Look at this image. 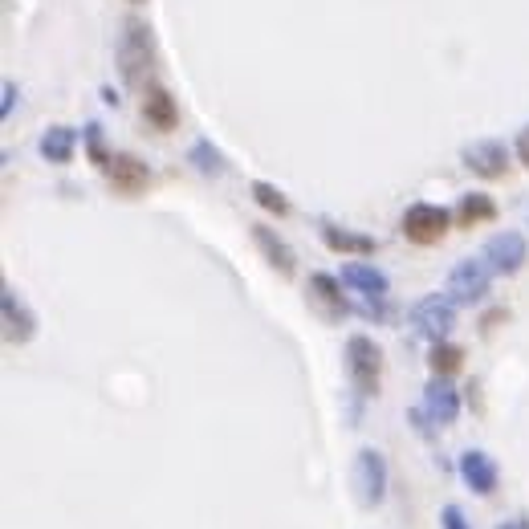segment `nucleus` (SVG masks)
Here are the masks:
<instances>
[{"instance_id":"obj_25","label":"nucleus","mask_w":529,"mask_h":529,"mask_svg":"<svg viewBox=\"0 0 529 529\" xmlns=\"http://www.w3.org/2000/svg\"><path fill=\"white\" fill-rule=\"evenodd\" d=\"M440 529H473V525H468V517H464L460 505H444L440 509Z\"/></svg>"},{"instance_id":"obj_5","label":"nucleus","mask_w":529,"mask_h":529,"mask_svg":"<svg viewBox=\"0 0 529 529\" xmlns=\"http://www.w3.org/2000/svg\"><path fill=\"white\" fill-rule=\"evenodd\" d=\"M452 220H456V216H452L448 208H440V204H411V208L403 212L399 228H403V237H407L411 245L432 249V245H440V241L448 237Z\"/></svg>"},{"instance_id":"obj_7","label":"nucleus","mask_w":529,"mask_h":529,"mask_svg":"<svg viewBox=\"0 0 529 529\" xmlns=\"http://www.w3.org/2000/svg\"><path fill=\"white\" fill-rule=\"evenodd\" d=\"M106 180H110V188L119 196L135 200V196H143L151 188V167L139 155L119 151V155H110V163H106Z\"/></svg>"},{"instance_id":"obj_27","label":"nucleus","mask_w":529,"mask_h":529,"mask_svg":"<svg viewBox=\"0 0 529 529\" xmlns=\"http://www.w3.org/2000/svg\"><path fill=\"white\" fill-rule=\"evenodd\" d=\"M513 151H517V163H521V167H529V127H521V135H517V147H513Z\"/></svg>"},{"instance_id":"obj_1","label":"nucleus","mask_w":529,"mask_h":529,"mask_svg":"<svg viewBox=\"0 0 529 529\" xmlns=\"http://www.w3.org/2000/svg\"><path fill=\"white\" fill-rule=\"evenodd\" d=\"M346 375H350V387H355L363 399L379 395V383H383V350L375 338L367 334H350L346 338Z\"/></svg>"},{"instance_id":"obj_24","label":"nucleus","mask_w":529,"mask_h":529,"mask_svg":"<svg viewBox=\"0 0 529 529\" xmlns=\"http://www.w3.org/2000/svg\"><path fill=\"white\" fill-rule=\"evenodd\" d=\"M407 424H411V428H416V432H420L424 440H432V436L440 432V428L432 424V416H428V411H424V407H411V411H407Z\"/></svg>"},{"instance_id":"obj_10","label":"nucleus","mask_w":529,"mask_h":529,"mask_svg":"<svg viewBox=\"0 0 529 529\" xmlns=\"http://www.w3.org/2000/svg\"><path fill=\"white\" fill-rule=\"evenodd\" d=\"M481 257L489 261V269H493L497 277H513V273H521V265H525V257H529V245H525L521 232H497V237L485 245Z\"/></svg>"},{"instance_id":"obj_9","label":"nucleus","mask_w":529,"mask_h":529,"mask_svg":"<svg viewBox=\"0 0 529 529\" xmlns=\"http://www.w3.org/2000/svg\"><path fill=\"white\" fill-rule=\"evenodd\" d=\"M460 481H464V489H473L477 497H493L497 485H501V468H497V460L485 448H468L460 456Z\"/></svg>"},{"instance_id":"obj_22","label":"nucleus","mask_w":529,"mask_h":529,"mask_svg":"<svg viewBox=\"0 0 529 529\" xmlns=\"http://www.w3.org/2000/svg\"><path fill=\"white\" fill-rule=\"evenodd\" d=\"M188 159L196 163V171L200 175H220L224 171V155L208 143V139H200V143H192V151H188Z\"/></svg>"},{"instance_id":"obj_14","label":"nucleus","mask_w":529,"mask_h":529,"mask_svg":"<svg viewBox=\"0 0 529 529\" xmlns=\"http://www.w3.org/2000/svg\"><path fill=\"white\" fill-rule=\"evenodd\" d=\"M424 411L432 416L436 428H452L460 420V391L448 379L432 375V383L424 387Z\"/></svg>"},{"instance_id":"obj_12","label":"nucleus","mask_w":529,"mask_h":529,"mask_svg":"<svg viewBox=\"0 0 529 529\" xmlns=\"http://www.w3.org/2000/svg\"><path fill=\"white\" fill-rule=\"evenodd\" d=\"M0 310H5V338L13 346H25L37 338V318L33 310L21 302V293L13 285H5V293H0Z\"/></svg>"},{"instance_id":"obj_18","label":"nucleus","mask_w":529,"mask_h":529,"mask_svg":"<svg viewBox=\"0 0 529 529\" xmlns=\"http://www.w3.org/2000/svg\"><path fill=\"white\" fill-rule=\"evenodd\" d=\"M37 151H41V159L45 163H53V167H66V163H74V151H78V139H74V127H49L45 135H41V143H37Z\"/></svg>"},{"instance_id":"obj_6","label":"nucleus","mask_w":529,"mask_h":529,"mask_svg":"<svg viewBox=\"0 0 529 529\" xmlns=\"http://www.w3.org/2000/svg\"><path fill=\"white\" fill-rule=\"evenodd\" d=\"M489 285H493L489 261H485V257H481V261H477V257H464V261H456L452 273H448V298H452L456 306H477V302H485Z\"/></svg>"},{"instance_id":"obj_23","label":"nucleus","mask_w":529,"mask_h":529,"mask_svg":"<svg viewBox=\"0 0 529 529\" xmlns=\"http://www.w3.org/2000/svg\"><path fill=\"white\" fill-rule=\"evenodd\" d=\"M86 147H90V155H94V167H102L106 171V163H110V155H106V147H102V127H86Z\"/></svg>"},{"instance_id":"obj_20","label":"nucleus","mask_w":529,"mask_h":529,"mask_svg":"<svg viewBox=\"0 0 529 529\" xmlns=\"http://www.w3.org/2000/svg\"><path fill=\"white\" fill-rule=\"evenodd\" d=\"M428 367H432V375H440V379H452L460 367H464V350L456 346V342H432V350H428Z\"/></svg>"},{"instance_id":"obj_3","label":"nucleus","mask_w":529,"mask_h":529,"mask_svg":"<svg viewBox=\"0 0 529 529\" xmlns=\"http://www.w3.org/2000/svg\"><path fill=\"white\" fill-rule=\"evenodd\" d=\"M350 481H355V497L363 509H379L387 501V456L371 444L359 448L350 464Z\"/></svg>"},{"instance_id":"obj_13","label":"nucleus","mask_w":529,"mask_h":529,"mask_svg":"<svg viewBox=\"0 0 529 529\" xmlns=\"http://www.w3.org/2000/svg\"><path fill=\"white\" fill-rule=\"evenodd\" d=\"M342 285L350 293H359V298H367V302H383L387 289H391L387 273L379 265H367V261H346L342 265Z\"/></svg>"},{"instance_id":"obj_17","label":"nucleus","mask_w":529,"mask_h":529,"mask_svg":"<svg viewBox=\"0 0 529 529\" xmlns=\"http://www.w3.org/2000/svg\"><path fill=\"white\" fill-rule=\"evenodd\" d=\"M322 241L330 253L338 257H375V237H367V232H355V228H338V224H322Z\"/></svg>"},{"instance_id":"obj_26","label":"nucleus","mask_w":529,"mask_h":529,"mask_svg":"<svg viewBox=\"0 0 529 529\" xmlns=\"http://www.w3.org/2000/svg\"><path fill=\"white\" fill-rule=\"evenodd\" d=\"M0 94H5V102H0V114L9 119L13 106H17V86H13V82H5V86H0Z\"/></svg>"},{"instance_id":"obj_29","label":"nucleus","mask_w":529,"mask_h":529,"mask_svg":"<svg viewBox=\"0 0 529 529\" xmlns=\"http://www.w3.org/2000/svg\"><path fill=\"white\" fill-rule=\"evenodd\" d=\"M131 5H143V0H131Z\"/></svg>"},{"instance_id":"obj_2","label":"nucleus","mask_w":529,"mask_h":529,"mask_svg":"<svg viewBox=\"0 0 529 529\" xmlns=\"http://www.w3.org/2000/svg\"><path fill=\"white\" fill-rule=\"evenodd\" d=\"M119 66H123V78L131 86H155L151 82V70H155V37L143 21H127L123 29V41H119Z\"/></svg>"},{"instance_id":"obj_21","label":"nucleus","mask_w":529,"mask_h":529,"mask_svg":"<svg viewBox=\"0 0 529 529\" xmlns=\"http://www.w3.org/2000/svg\"><path fill=\"white\" fill-rule=\"evenodd\" d=\"M253 200H257V208H265L269 216H289V200H285V192L281 188H273V184H265V180H257L253 188Z\"/></svg>"},{"instance_id":"obj_11","label":"nucleus","mask_w":529,"mask_h":529,"mask_svg":"<svg viewBox=\"0 0 529 529\" xmlns=\"http://www.w3.org/2000/svg\"><path fill=\"white\" fill-rule=\"evenodd\" d=\"M346 285H342V277H330V273H314L310 277V285H306V293H310V306L326 318V322H342L346 318V293H342Z\"/></svg>"},{"instance_id":"obj_4","label":"nucleus","mask_w":529,"mask_h":529,"mask_svg":"<svg viewBox=\"0 0 529 529\" xmlns=\"http://www.w3.org/2000/svg\"><path fill=\"white\" fill-rule=\"evenodd\" d=\"M411 334L424 338V342H444L456 326V302L448 298V293H428V298H420L416 306H411Z\"/></svg>"},{"instance_id":"obj_19","label":"nucleus","mask_w":529,"mask_h":529,"mask_svg":"<svg viewBox=\"0 0 529 529\" xmlns=\"http://www.w3.org/2000/svg\"><path fill=\"white\" fill-rule=\"evenodd\" d=\"M489 220H497L493 196H485V192L460 196V208H456V224H460V228H477V224H489Z\"/></svg>"},{"instance_id":"obj_16","label":"nucleus","mask_w":529,"mask_h":529,"mask_svg":"<svg viewBox=\"0 0 529 529\" xmlns=\"http://www.w3.org/2000/svg\"><path fill=\"white\" fill-rule=\"evenodd\" d=\"M143 119L159 135H171L175 127H180V106H175L171 90H163V86H147L143 90Z\"/></svg>"},{"instance_id":"obj_8","label":"nucleus","mask_w":529,"mask_h":529,"mask_svg":"<svg viewBox=\"0 0 529 529\" xmlns=\"http://www.w3.org/2000/svg\"><path fill=\"white\" fill-rule=\"evenodd\" d=\"M464 167L477 175V180H501V175L509 171V147L497 143V139H477V143H468L460 151Z\"/></svg>"},{"instance_id":"obj_28","label":"nucleus","mask_w":529,"mask_h":529,"mask_svg":"<svg viewBox=\"0 0 529 529\" xmlns=\"http://www.w3.org/2000/svg\"><path fill=\"white\" fill-rule=\"evenodd\" d=\"M497 529H529V517H513V521H501Z\"/></svg>"},{"instance_id":"obj_15","label":"nucleus","mask_w":529,"mask_h":529,"mask_svg":"<svg viewBox=\"0 0 529 529\" xmlns=\"http://www.w3.org/2000/svg\"><path fill=\"white\" fill-rule=\"evenodd\" d=\"M249 237H253V245L261 249V257L269 261L273 273L293 277V269H298V257H293V249L281 241V232H273L269 224H249Z\"/></svg>"}]
</instances>
